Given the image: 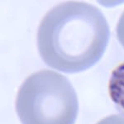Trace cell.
Masks as SVG:
<instances>
[{"label":"cell","instance_id":"obj_4","mask_svg":"<svg viewBox=\"0 0 124 124\" xmlns=\"http://www.w3.org/2000/svg\"><path fill=\"white\" fill-rule=\"evenodd\" d=\"M97 124H124V113L110 115L100 120Z\"/></svg>","mask_w":124,"mask_h":124},{"label":"cell","instance_id":"obj_2","mask_svg":"<svg viewBox=\"0 0 124 124\" xmlns=\"http://www.w3.org/2000/svg\"><path fill=\"white\" fill-rule=\"evenodd\" d=\"M16 111L23 124H75L79 103L66 77L42 70L31 75L21 85Z\"/></svg>","mask_w":124,"mask_h":124},{"label":"cell","instance_id":"obj_5","mask_svg":"<svg viewBox=\"0 0 124 124\" xmlns=\"http://www.w3.org/2000/svg\"><path fill=\"white\" fill-rule=\"evenodd\" d=\"M117 36L120 44L124 48V12L122 13L117 26Z\"/></svg>","mask_w":124,"mask_h":124},{"label":"cell","instance_id":"obj_1","mask_svg":"<svg viewBox=\"0 0 124 124\" xmlns=\"http://www.w3.org/2000/svg\"><path fill=\"white\" fill-rule=\"evenodd\" d=\"M110 31L101 10L85 2L68 1L45 15L37 31V47L48 66L67 74L86 70L99 61Z\"/></svg>","mask_w":124,"mask_h":124},{"label":"cell","instance_id":"obj_3","mask_svg":"<svg viewBox=\"0 0 124 124\" xmlns=\"http://www.w3.org/2000/svg\"><path fill=\"white\" fill-rule=\"evenodd\" d=\"M108 93L117 108L124 113V62L112 72L108 82Z\"/></svg>","mask_w":124,"mask_h":124}]
</instances>
